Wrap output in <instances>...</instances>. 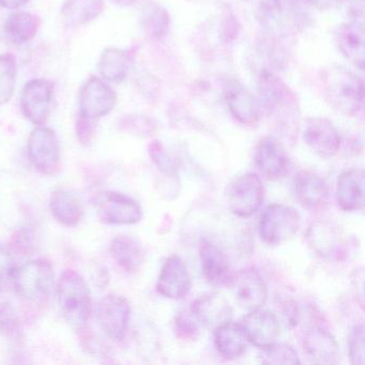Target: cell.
I'll use <instances>...</instances> for the list:
<instances>
[{"label": "cell", "mask_w": 365, "mask_h": 365, "mask_svg": "<svg viewBox=\"0 0 365 365\" xmlns=\"http://www.w3.org/2000/svg\"><path fill=\"white\" fill-rule=\"evenodd\" d=\"M18 63L10 53L0 55V106L8 103L16 91Z\"/></svg>", "instance_id": "obj_33"}, {"label": "cell", "mask_w": 365, "mask_h": 365, "mask_svg": "<svg viewBox=\"0 0 365 365\" xmlns=\"http://www.w3.org/2000/svg\"><path fill=\"white\" fill-rule=\"evenodd\" d=\"M121 129L140 138H148L155 133V123L148 117L142 115H131L125 117L120 123Z\"/></svg>", "instance_id": "obj_37"}, {"label": "cell", "mask_w": 365, "mask_h": 365, "mask_svg": "<svg viewBox=\"0 0 365 365\" xmlns=\"http://www.w3.org/2000/svg\"><path fill=\"white\" fill-rule=\"evenodd\" d=\"M364 326L358 324L350 331L348 336L349 356L352 364H364L365 363V333Z\"/></svg>", "instance_id": "obj_36"}, {"label": "cell", "mask_w": 365, "mask_h": 365, "mask_svg": "<svg viewBox=\"0 0 365 365\" xmlns=\"http://www.w3.org/2000/svg\"><path fill=\"white\" fill-rule=\"evenodd\" d=\"M131 307L125 297L108 294L97 307V319L106 336L119 341L125 337L129 326Z\"/></svg>", "instance_id": "obj_10"}, {"label": "cell", "mask_w": 365, "mask_h": 365, "mask_svg": "<svg viewBox=\"0 0 365 365\" xmlns=\"http://www.w3.org/2000/svg\"><path fill=\"white\" fill-rule=\"evenodd\" d=\"M14 267V259L9 251L0 247V292L12 281Z\"/></svg>", "instance_id": "obj_39"}, {"label": "cell", "mask_w": 365, "mask_h": 365, "mask_svg": "<svg viewBox=\"0 0 365 365\" xmlns=\"http://www.w3.org/2000/svg\"><path fill=\"white\" fill-rule=\"evenodd\" d=\"M41 26L39 16L29 12H14L4 25L6 37L14 43L23 44L31 41Z\"/></svg>", "instance_id": "obj_30"}, {"label": "cell", "mask_w": 365, "mask_h": 365, "mask_svg": "<svg viewBox=\"0 0 365 365\" xmlns=\"http://www.w3.org/2000/svg\"><path fill=\"white\" fill-rule=\"evenodd\" d=\"M114 1L120 6H131L135 4L138 0H114Z\"/></svg>", "instance_id": "obj_46"}, {"label": "cell", "mask_w": 365, "mask_h": 365, "mask_svg": "<svg viewBox=\"0 0 365 365\" xmlns=\"http://www.w3.org/2000/svg\"><path fill=\"white\" fill-rule=\"evenodd\" d=\"M232 292L239 304L245 309H260L268 298V289L260 273L253 268L239 270L230 279Z\"/></svg>", "instance_id": "obj_14"}, {"label": "cell", "mask_w": 365, "mask_h": 365, "mask_svg": "<svg viewBox=\"0 0 365 365\" xmlns=\"http://www.w3.org/2000/svg\"><path fill=\"white\" fill-rule=\"evenodd\" d=\"M59 305L65 317L76 326L88 322L93 312V302L85 279L73 270H66L59 279Z\"/></svg>", "instance_id": "obj_3"}, {"label": "cell", "mask_w": 365, "mask_h": 365, "mask_svg": "<svg viewBox=\"0 0 365 365\" xmlns=\"http://www.w3.org/2000/svg\"><path fill=\"white\" fill-rule=\"evenodd\" d=\"M50 207L55 219L67 227H74L82 220L83 208L80 200L69 192L63 190L53 192Z\"/></svg>", "instance_id": "obj_31"}, {"label": "cell", "mask_w": 365, "mask_h": 365, "mask_svg": "<svg viewBox=\"0 0 365 365\" xmlns=\"http://www.w3.org/2000/svg\"><path fill=\"white\" fill-rule=\"evenodd\" d=\"M140 22L146 37L153 41H161L170 31V14L155 3L146 4L142 8Z\"/></svg>", "instance_id": "obj_32"}, {"label": "cell", "mask_w": 365, "mask_h": 365, "mask_svg": "<svg viewBox=\"0 0 365 365\" xmlns=\"http://www.w3.org/2000/svg\"><path fill=\"white\" fill-rule=\"evenodd\" d=\"M240 324L247 341L262 349L274 344L281 334V326L277 316L262 309L250 311Z\"/></svg>", "instance_id": "obj_15"}, {"label": "cell", "mask_w": 365, "mask_h": 365, "mask_svg": "<svg viewBox=\"0 0 365 365\" xmlns=\"http://www.w3.org/2000/svg\"><path fill=\"white\" fill-rule=\"evenodd\" d=\"M133 67V58L127 51L108 48L98 61V71L102 78L112 83H121L128 78Z\"/></svg>", "instance_id": "obj_27"}, {"label": "cell", "mask_w": 365, "mask_h": 365, "mask_svg": "<svg viewBox=\"0 0 365 365\" xmlns=\"http://www.w3.org/2000/svg\"><path fill=\"white\" fill-rule=\"evenodd\" d=\"M259 360L264 364L296 365L301 363L298 354L292 346L288 344H277V341L268 347L262 348Z\"/></svg>", "instance_id": "obj_34"}, {"label": "cell", "mask_w": 365, "mask_h": 365, "mask_svg": "<svg viewBox=\"0 0 365 365\" xmlns=\"http://www.w3.org/2000/svg\"><path fill=\"white\" fill-rule=\"evenodd\" d=\"M59 140L55 131L50 128L40 127L29 136L27 151L33 165L42 174L55 172L59 162Z\"/></svg>", "instance_id": "obj_12"}, {"label": "cell", "mask_w": 365, "mask_h": 365, "mask_svg": "<svg viewBox=\"0 0 365 365\" xmlns=\"http://www.w3.org/2000/svg\"><path fill=\"white\" fill-rule=\"evenodd\" d=\"M31 234L29 232H19L18 237H16L14 245L19 247L20 251H29V247H31Z\"/></svg>", "instance_id": "obj_43"}, {"label": "cell", "mask_w": 365, "mask_h": 365, "mask_svg": "<svg viewBox=\"0 0 365 365\" xmlns=\"http://www.w3.org/2000/svg\"><path fill=\"white\" fill-rule=\"evenodd\" d=\"M309 247L317 255L329 259H339L345 254L343 232L329 222H315L307 230Z\"/></svg>", "instance_id": "obj_18"}, {"label": "cell", "mask_w": 365, "mask_h": 365, "mask_svg": "<svg viewBox=\"0 0 365 365\" xmlns=\"http://www.w3.org/2000/svg\"><path fill=\"white\" fill-rule=\"evenodd\" d=\"M282 313H283L287 324H296L297 317H298V309H297L294 302H292V301H285V302L283 303Z\"/></svg>", "instance_id": "obj_42"}, {"label": "cell", "mask_w": 365, "mask_h": 365, "mask_svg": "<svg viewBox=\"0 0 365 365\" xmlns=\"http://www.w3.org/2000/svg\"><path fill=\"white\" fill-rule=\"evenodd\" d=\"M96 208L102 221L115 225H133L143 219L138 202L118 192H102L96 200Z\"/></svg>", "instance_id": "obj_9"}, {"label": "cell", "mask_w": 365, "mask_h": 365, "mask_svg": "<svg viewBox=\"0 0 365 365\" xmlns=\"http://www.w3.org/2000/svg\"><path fill=\"white\" fill-rule=\"evenodd\" d=\"M16 292L29 301H39L52 292L54 270L52 264L44 258L31 260L14 269L12 277Z\"/></svg>", "instance_id": "obj_5"}, {"label": "cell", "mask_w": 365, "mask_h": 365, "mask_svg": "<svg viewBox=\"0 0 365 365\" xmlns=\"http://www.w3.org/2000/svg\"><path fill=\"white\" fill-rule=\"evenodd\" d=\"M294 193L297 202L309 211H318L328 205V183L314 173L302 170L294 181Z\"/></svg>", "instance_id": "obj_20"}, {"label": "cell", "mask_w": 365, "mask_h": 365, "mask_svg": "<svg viewBox=\"0 0 365 365\" xmlns=\"http://www.w3.org/2000/svg\"><path fill=\"white\" fill-rule=\"evenodd\" d=\"M303 140L309 149L322 158L334 157L341 147V138L333 123L322 117H312L305 121Z\"/></svg>", "instance_id": "obj_13"}, {"label": "cell", "mask_w": 365, "mask_h": 365, "mask_svg": "<svg viewBox=\"0 0 365 365\" xmlns=\"http://www.w3.org/2000/svg\"><path fill=\"white\" fill-rule=\"evenodd\" d=\"M254 159L256 168L268 180H279L287 172V155L283 146L274 138H262L256 146Z\"/></svg>", "instance_id": "obj_21"}, {"label": "cell", "mask_w": 365, "mask_h": 365, "mask_svg": "<svg viewBox=\"0 0 365 365\" xmlns=\"http://www.w3.org/2000/svg\"><path fill=\"white\" fill-rule=\"evenodd\" d=\"M301 226L298 211L286 205L267 207L258 221V234L267 245H279L294 239Z\"/></svg>", "instance_id": "obj_4"}, {"label": "cell", "mask_w": 365, "mask_h": 365, "mask_svg": "<svg viewBox=\"0 0 365 365\" xmlns=\"http://www.w3.org/2000/svg\"><path fill=\"white\" fill-rule=\"evenodd\" d=\"M312 7L319 10H331L339 7L347 0H305Z\"/></svg>", "instance_id": "obj_41"}, {"label": "cell", "mask_w": 365, "mask_h": 365, "mask_svg": "<svg viewBox=\"0 0 365 365\" xmlns=\"http://www.w3.org/2000/svg\"><path fill=\"white\" fill-rule=\"evenodd\" d=\"M322 91L329 106L339 114L356 117L364 108V83L343 66L333 65L322 72Z\"/></svg>", "instance_id": "obj_1"}, {"label": "cell", "mask_w": 365, "mask_h": 365, "mask_svg": "<svg viewBox=\"0 0 365 365\" xmlns=\"http://www.w3.org/2000/svg\"><path fill=\"white\" fill-rule=\"evenodd\" d=\"M175 329H176L177 336L183 341H194L200 335V329L196 324L194 316L189 314H179L178 317L176 318Z\"/></svg>", "instance_id": "obj_38"}, {"label": "cell", "mask_w": 365, "mask_h": 365, "mask_svg": "<svg viewBox=\"0 0 365 365\" xmlns=\"http://www.w3.org/2000/svg\"><path fill=\"white\" fill-rule=\"evenodd\" d=\"M335 200L341 210L347 212L362 210L364 206V173L350 170L341 173L336 181Z\"/></svg>", "instance_id": "obj_23"}, {"label": "cell", "mask_w": 365, "mask_h": 365, "mask_svg": "<svg viewBox=\"0 0 365 365\" xmlns=\"http://www.w3.org/2000/svg\"><path fill=\"white\" fill-rule=\"evenodd\" d=\"M192 281L185 262L179 256H170L160 271L157 292L168 299H181L189 294Z\"/></svg>", "instance_id": "obj_17"}, {"label": "cell", "mask_w": 365, "mask_h": 365, "mask_svg": "<svg viewBox=\"0 0 365 365\" xmlns=\"http://www.w3.org/2000/svg\"><path fill=\"white\" fill-rule=\"evenodd\" d=\"M149 155H150L153 163L162 173L170 177H174L177 174L178 162L157 140L151 143L149 146Z\"/></svg>", "instance_id": "obj_35"}, {"label": "cell", "mask_w": 365, "mask_h": 365, "mask_svg": "<svg viewBox=\"0 0 365 365\" xmlns=\"http://www.w3.org/2000/svg\"><path fill=\"white\" fill-rule=\"evenodd\" d=\"M54 88L48 81L37 78L25 85L21 97V108L27 120L34 125H43L52 112Z\"/></svg>", "instance_id": "obj_11"}, {"label": "cell", "mask_w": 365, "mask_h": 365, "mask_svg": "<svg viewBox=\"0 0 365 365\" xmlns=\"http://www.w3.org/2000/svg\"><path fill=\"white\" fill-rule=\"evenodd\" d=\"M217 352L227 360L240 358L247 350V337L240 324L232 320L221 324L213 331Z\"/></svg>", "instance_id": "obj_26"}, {"label": "cell", "mask_w": 365, "mask_h": 365, "mask_svg": "<svg viewBox=\"0 0 365 365\" xmlns=\"http://www.w3.org/2000/svg\"><path fill=\"white\" fill-rule=\"evenodd\" d=\"M78 114L95 120L110 114L117 104V93L106 81L91 76L78 93Z\"/></svg>", "instance_id": "obj_8"}, {"label": "cell", "mask_w": 365, "mask_h": 365, "mask_svg": "<svg viewBox=\"0 0 365 365\" xmlns=\"http://www.w3.org/2000/svg\"><path fill=\"white\" fill-rule=\"evenodd\" d=\"M110 253L117 264L128 273H135L145 262L144 247L132 237L118 236L113 239Z\"/></svg>", "instance_id": "obj_29"}, {"label": "cell", "mask_w": 365, "mask_h": 365, "mask_svg": "<svg viewBox=\"0 0 365 365\" xmlns=\"http://www.w3.org/2000/svg\"><path fill=\"white\" fill-rule=\"evenodd\" d=\"M192 314L206 328L215 330L221 324L232 320V309L221 294H206L194 301Z\"/></svg>", "instance_id": "obj_22"}, {"label": "cell", "mask_w": 365, "mask_h": 365, "mask_svg": "<svg viewBox=\"0 0 365 365\" xmlns=\"http://www.w3.org/2000/svg\"><path fill=\"white\" fill-rule=\"evenodd\" d=\"M93 120L78 114V119H76V136L78 140H80L81 144L88 145L93 140Z\"/></svg>", "instance_id": "obj_40"}, {"label": "cell", "mask_w": 365, "mask_h": 365, "mask_svg": "<svg viewBox=\"0 0 365 365\" xmlns=\"http://www.w3.org/2000/svg\"><path fill=\"white\" fill-rule=\"evenodd\" d=\"M257 16L267 31L279 35L294 33L304 19L298 0H260Z\"/></svg>", "instance_id": "obj_7"}, {"label": "cell", "mask_w": 365, "mask_h": 365, "mask_svg": "<svg viewBox=\"0 0 365 365\" xmlns=\"http://www.w3.org/2000/svg\"><path fill=\"white\" fill-rule=\"evenodd\" d=\"M224 98L230 114L243 125H254L259 121L262 110L257 98L238 80L228 81L224 88Z\"/></svg>", "instance_id": "obj_16"}, {"label": "cell", "mask_w": 365, "mask_h": 365, "mask_svg": "<svg viewBox=\"0 0 365 365\" xmlns=\"http://www.w3.org/2000/svg\"><path fill=\"white\" fill-rule=\"evenodd\" d=\"M200 266L209 283L224 285L232 279L227 256L217 245L204 241L200 247Z\"/></svg>", "instance_id": "obj_25"}, {"label": "cell", "mask_w": 365, "mask_h": 365, "mask_svg": "<svg viewBox=\"0 0 365 365\" xmlns=\"http://www.w3.org/2000/svg\"><path fill=\"white\" fill-rule=\"evenodd\" d=\"M352 283H354L356 289L360 290L359 296L363 300V289H364V274H363V269H356L354 271V277H352Z\"/></svg>", "instance_id": "obj_44"}, {"label": "cell", "mask_w": 365, "mask_h": 365, "mask_svg": "<svg viewBox=\"0 0 365 365\" xmlns=\"http://www.w3.org/2000/svg\"><path fill=\"white\" fill-rule=\"evenodd\" d=\"M31 0H0V6L6 9L16 10L24 7Z\"/></svg>", "instance_id": "obj_45"}, {"label": "cell", "mask_w": 365, "mask_h": 365, "mask_svg": "<svg viewBox=\"0 0 365 365\" xmlns=\"http://www.w3.org/2000/svg\"><path fill=\"white\" fill-rule=\"evenodd\" d=\"M228 208L239 217H250L264 202V185L255 173L235 177L225 190Z\"/></svg>", "instance_id": "obj_6"}, {"label": "cell", "mask_w": 365, "mask_h": 365, "mask_svg": "<svg viewBox=\"0 0 365 365\" xmlns=\"http://www.w3.org/2000/svg\"><path fill=\"white\" fill-rule=\"evenodd\" d=\"M104 0H66L61 18L68 27H81L95 21L104 11Z\"/></svg>", "instance_id": "obj_28"}, {"label": "cell", "mask_w": 365, "mask_h": 365, "mask_svg": "<svg viewBox=\"0 0 365 365\" xmlns=\"http://www.w3.org/2000/svg\"><path fill=\"white\" fill-rule=\"evenodd\" d=\"M303 351L314 364H337L339 349L333 335L319 326H313L303 337Z\"/></svg>", "instance_id": "obj_19"}, {"label": "cell", "mask_w": 365, "mask_h": 365, "mask_svg": "<svg viewBox=\"0 0 365 365\" xmlns=\"http://www.w3.org/2000/svg\"><path fill=\"white\" fill-rule=\"evenodd\" d=\"M337 48L352 65L363 70L365 63L364 26L358 21L341 24L335 35Z\"/></svg>", "instance_id": "obj_24"}, {"label": "cell", "mask_w": 365, "mask_h": 365, "mask_svg": "<svg viewBox=\"0 0 365 365\" xmlns=\"http://www.w3.org/2000/svg\"><path fill=\"white\" fill-rule=\"evenodd\" d=\"M257 99L262 112L277 117L282 125L296 127L299 114L296 98L277 76L267 70L258 78Z\"/></svg>", "instance_id": "obj_2"}]
</instances>
